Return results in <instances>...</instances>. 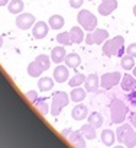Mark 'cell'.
Masks as SVG:
<instances>
[{"label": "cell", "instance_id": "obj_1", "mask_svg": "<svg viewBox=\"0 0 136 148\" xmlns=\"http://www.w3.org/2000/svg\"><path fill=\"white\" fill-rule=\"evenodd\" d=\"M103 54L107 57H123L126 52L124 48V38L122 35H117L114 38L107 39L103 44Z\"/></svg>", "mask_w": 136, "mask_h": 148}, {"label": "cell", "instance_id": "obj_2", "mask_svg": "<svg viewBox=\"0 0 136 148\" xmlns=\"http://www.w3.org/2000/svg\"><path fill=\"white\" fill-rule=\"evenodd\" d=\"M116 139L117 142L123 144L126 148H135L136 147V131L129 123H122L116 131Z\"/></svg>", "mask_w": 136, "mask_h": 148}, {"label": "cell", "instance_id": "obj_3", "mask_svg": "<svg viewBox=\"0 0 136 148\" xmlns=\"http://www.w3.org/2000/svg\"><path fill=\"white\" fill-rule=\"evenodd\" d=\"M110 119L113 123H123L124 119L127 118L129 113V108L126 106L124 102H122L120 99H113L110 102Z\"/></svg>", "mask_w": 136, "mask_h": 148}, {"label": "cell", "instance_id": "obj_4", "mask_svg": "<svg viewBox=\"0 0 136 148\" xmlns=\"http://www.w3.org/2000/svg\"><path fill=\"white\" fill-rule=\"evenodd\" d=\"M70 103V96L65 92H55L52 95V103H51V115L58 116L61 110Z\"/></svg>", "mask_w": 136, "mask_h": 148}, {"label": "cell", "instance_id": "obj_5", "mask_svg": "<svg viewBox=\"0 0 136 148\" xmlns=\"http://www.w3.org/2000/svg\"><path fill=\"white\" fill-rule=\"evenodd\" d=\"M77 22H78V25H80L83 29H86V31H88V32H91V31H94V29L97 28V18H96L90 10H86V9H83V10L78 12V15H77Z\"/></svg>", "mask_w": 136, "mask_h": 148}, {"label": "cell", "instance_id": "obj_6", "mask_svg": "<svg viewBox=\"0 0 136 148\" xmlns=\"http://www.w3.org/2000/svg\"><path fill=\"white\" fill-rule=\"evenodd\" d=\"M61 135L65 136L71 145L75 148H86V136L81 134V131H73V129H62Z\"/></svg>", "mask_w": 136, "mask_h": 148}, {"label": "cell", "instance_id": "obj_7", "mask_svg": "<svg viewBox=\"0 0 136 148\" xmlns=\"http://www.w3.org/2000/svg\"><path fill=\"white\" fill-rule=\"evenodd\" d=\"M122 74L119 71H112V73H104L103 76L100 77V86L104 90H110L114 86H117L122 82Z\"/></svg>", "mask_w": 136, "mask_h": 148}, {"label": "cell", "instance_id": "obj_8", "mask_svg": "<svg viewBox=\"0 0 136 148\" xmlns=\"http://www.w3.org/2000/svg\"><path fill=\"white\" fill-rule=\"evenodd\" d=\"M109 39V32L106 29H94L87 34L86 36V44L88 45H103Z\"/></svg>", "mask_w": 136, "mask_h": 148}, {"label": "cell", "instance_id": "obj_9", "mask_svg": "<svg viewBox=\"0 0 136 148\" xmlns=\"http://www.w3.org/2000/svg\"><path fill=\"white\" fill-rule=\"evenodd\" d=\"M35 23H36V19H35V16H33L32 13H23V12H22V13L18 15V18H16V26H18L19 29H22V31L32 29Z\"/></svg>", "mask_w": 136, "mask_h": 148}, {"label": "cell", "instance_id": "obj_10", "mask_svg": "<svg viewBox=\"0 0 136 148\" xmlns=\"http://www.w3.org/2000/svg\"><path fill=\"white\" fill-rule=\"evenodd\" d=\"M54 80L56 83H65L70 80V73H68V67L62 64H56L54 70Z\"/></svg>", "mask_w": 136, "mask_h": 148}, {"label": "cell", "instance_id": "obj_11", "mask_svg": "<svg viewBox=\"0 0 136 148\" xmlns=\"http://www.w3.org/2000/svg\"><path fill=\"white\" fill-rule=\"evenodd\" d=\"M116 9H117V0H101V3L99 6V13L103 16H109Z\"/></svg>", "mask_w": 136, "mask_h": 148}, {"label": "cell", "instance_id": "obj_12", "mask_svg": "<svg viewBox=\"0 0 136 148\" xmlns=\"http://www.w3.org/2000/svg\"><path fill=\"white\" fill-rule=\"evenodd\" d=\"M49 25L46 23V22H44V21H38L35 25H33V28H32V35H33V38H36V39H44L46 35H48V28Z\"/></svg>", "mask_w": 136, "mask_h": 148}, {"label": "cell", "instance_id": "obj_13", "mask_svg": "<svg viewBox=\"0 0 136 148\" xmlns=\"http://www.w3.org/2000/svg\"><path fill=\"white\" fill-rule=\"evenodd\" d=\"M51 60L55 62V64H61L62 61H65V57H67V51L64 48V45H58L55 48H52L51 51Z\"/></svg>", "mask_w": 136, "mask_h": 148}, {"label": "cell", "instance_id": "obj_14", "mask_svg": "<svg viewBox=\"0 0 136 148\" xmlns=\"http://www.w3.org/2000/svg\"><path fill=\"white\" fill-rule=\"evenodd\" d=\"M120 86H122V90H124V92L135 90L136 89V77L135 76H130L129 73H126L124 76L122 77Z\"/></svg>", "mask_w": 136, "mask_h": 148}, {"label": "cell", "instance_id": "obj_15", "mask_svg": "<svg viewBox=\"0 0 136 148\" xmlns=\"http://www.w3.org/2000/svg\"><path fill=\"white\" fill-rule=\"evenodd\" d=\"M71 116H73V119H75V121H83V119H86V118L88 116V109H87V106L78 103V105L71 110Z\"/></svg>", "mask_w": 136, "mask_h": 148}, {"label": "cell", "instance_id": "obj_16", "mask_svg": "<svg viewBox=\"0 0 136 148\" xmlns=\"http://www.w3.org/2000/svg\"><path fill=\"white\" fill-rule=\"evenodd\" d=\"M100 79L97 77V74H90V76H87L86 82H84V89L87 92H96L100 86Z\"/></svg>", "mask_w": 136, "mask_h": 148}, {"label": "cell", "instance_id": "obj_17", "mask_svg": "<svg viewBox=\"0 0 136 148\" xmlns=\"http://www.w3.org/2000/svg\"><path fill=\"white\" fill-rule=\"evenodd\" d=\"M45 70H44V67L36 61V60H33L32 62H29V65H28V74H29V76L31 77H39L41 76V74L44 73Z\"/></svg>", "mask_w": 136, "mask_h": 148}, {"label": "cell", "instance_id": "obj_18", "mask_svg": "<svg viewBox=\"0 0 136 148\" xmlns=\"http://www.w3.org/2000/svg\"><path fill=\"white\" fill-rule=\"evenodd\" d=\"M23 9H25V3L22 0H10L7 5V10L12 15H20L23 12Z\"/></svg>", "mask_w": 136, "mask_h": 148}, {"label": "cell", "instance_id": "obj_19", "mask_svg": "<svg viewBox=\"0 0 136 148\" xmlns=\"http://www.w3.org/2000/svg\"><path fill=\"white\" fill-rule=\"evenodd\" d=\"M64 23H65V21H64V18H62L61 15H52V16L48 19V25H49V28L54 29V31H59V29L64 26Z\"/></svg>", "mask_w": 136, "mask_h": 148}, {"label": "cell", "instance_id": "obj_20", "mask_svg": "<svg viewBox=\"0 0 136 148\" xmlns=\"http://www.w3.org/2000/svg\"><path fill=\"white\" fill-rule=\"evenodd\" d=\"M116 141V132H113L112 129H104L101 132V142L106 147H112Z\"/></svg>", "mask_w": 136, "mask_h": 148}, {"label": "cell", "instance_id": "obj_21", "mask_svg": "<svg viewBox=\"0 0 136 148\" xmlns=\"http://www.w3.org/2000/svg\"><path fill=\"white\" fill-rule=\"evenodd\" d=\"M80 62H81V58H80L78 54H75V52L67 54V57H65V65L68 68H75V67L80 65Z\"/></svg>", "mask_w": 136, "mask_h": 148}, {"label": "cell", "instance_id": "obj_22", "mask_svg": "<svg viewBox=\"0 0 136 148\" xmlns=\"http://www.w3.org/2000/svg\"><path fill=\"white\" fill-rule=\"evenodd\" d=\"M70 34H71V38H73V42L74 44H81L83 39H86L81 26H73L71 31H70Z\"/></svg>", "mask_w": 136, "mask_h": 148}, {"label": "cell", "instance_id": "obj_23", "mask_svg": "<svg viewBox=\"0 0 136 148\" xmlns=\"http://www.w3.org/2000/svg\"><path fill=\"white\" fill-rule=\"evenodd\" d=\"M54 87V79L51 77H41L38 80V89L41 92H49Z\"/></svg>", "mask_w": 136, "mask_h": 148}, {"label": "cell", "instance_id": "obj_24", "mask_svg": "<svg viewBox=\"0 0 136 148\" xmlns=\"http://www.w3.org/2000/svg\"><path fill=\"white\" fill-rule=\"evenodd\" d=\"M86 89L83 90L81 87H73V90H71V95H70V99H71V102H75V103H80V102H83L84 100V97H86Z\"/></svg>", "mask_w": 136, "mask_h": 148}, {"label": "cell", "instance_id": "obj_25", "mask_svg": "<svg viewBox=\"0 0 136 148\" xmlns=\"http://www.w3.org/2000/svg\"><path fill=\"white\" fill-rule=\"evenodd\" d=\"M33 105H35L36 110H38L41 115H44V116H45V115H48V113L51 112V108H49V105H48L46 99H44V97H42V99H38Z\"/></svg>", "mask_w": 136, "mask_h": 148}, {"label": "cell", "instance_id": "obj_26", "mask_svg": "<svg viewBox=\"0 0 136 148\" xmlns=\"http://www.w3.org/2000/svg\"><path fill=\"white\" fill-rule=\"evenodd\" d=\"M120 65H122V68L126 70V71L133 70V67L136 65V64H135V57H132V55H129V54H124V55L122 57V60H120Z\"/></svg>", "mask_w": 136, "mask_h": 148}, {"label": "cell", "instance_id": "obj_27", "mask_svg": "<svg viewBox=\"0 0 136 148\" xmlns=\"http://www.w3.org/2000/svg\"><path fill=\"white\" fill-rule=\"evenodd\" d=\"M87 119H88V123H91L96 129L100 128V126L103 125V116H101V113H99V112L90 113V115L87 116Z\"/></svg>", "mask_w": 136, "mask_h": 148}, {"label": "cell", "instance_id": "obj_28", "mask_svg": "<svg viewBox=\"0 0 136 148\" xmlns=\"http://www.w3.org/2000/svg\"><path fill=\"white\" fill-rule=\"evenodd\" d=\"M86 76L84 74H81V73H78V74H74V76L68 80V84H70V87H80L84 82H86Z\"/></svg>", "mask_w": 136, "mask_h": 148}, {"label": "cell", "instance_id": "obj_29", "mask_svg": "<svg viewBox=\"0 0 136 148\" xmlns=\"http://www.w3.org/2000/svg\"><path fill=\"white\" fill-rule=\"evenodd\" d=\"M80 131H81V134L86 136V139H94V138H96V128H94L91 123L83 125Z\"/></svg>", "mask_w": 136, "mask_h": 148}, {"label": "cell", "instance_id": "obj_30", "mask_svg": "<svg viewBox=\"0 0 136 148\" xmlns=\"http://www.w3.org/2000/svg\"><path fill=\"white\" fill-rule=\"evenodd\" d=\"M56 41H58V44H61V45H64V47H65V45L74 44L70 31H68V32H61V34H58V35H56Z\"/></svg>", "mask_w": 136, "mask_h": 148}, {"label": "cell", "instance_id": "obj_31", "mask_svg": "<svg viewBox=\"0 0 136 148\" xmlns=\"http://www.w3.org/2000/svg\"><path fill=\"white\" fill-rule=\"evenodd\" d=\"M36 61H38V62L44 67V70L46 71V70L51 67V61H52V60H51V57H48L46 54H41V55L36 57Z\"/></svg>", "mask_w": 136, "mask_h": 148}, {"label": "cell", "instance_id": "obj_32", "mask_svg": "<svg viewBox=\"0 0 136 148\" xmlns=\"http://www.w3.org/2000/svg\"><path fill=\"white\" fill-rule=\"evenodd\" d=\"M126 99H127V102H129L130 106H136V89L127 92V97Z\"/></svg>", "mask_w": 136, "mask_h": 148}, {"label": "cell", "instance_id": "obj_33", "mask_svg": "<svg viewBox=\"0 0 136 148\" xmlns=\"http://www.w3.org/2000/svg\"><path fill=\"white\" fill-rule=\"evenodd\" d=\"M26 99L31 102V103H35L39 97H38V93H36V90H29L28 93H26Z\"/></svg>", "mask_w": 136, "mask_h": 148}, {"label": "cell", "instance_id": "obj_34", "mask_svg": "<svg viewBox=\"0 0 136 148\" xmlns=\"http://www.w3.org/2000/svg\"><path fill=\"white\" fill-rule=\"evenodd\" d=\"M126 54H129L132 57H136V42L129 44V47H126Z\"/></svg>", "mask_w": 136, "mask_h": 148}, {"label": "cell", "instance_id": "obj_35", "mask_svg": "<svg viewBox=\"0 0 136 148\" xmlns=\"http://www.w3.org/2000/svg\"><path fill=\"white\" fill-rule=\"evenodd\" d=\"M84 3V0H70V6L73 9H80Z\"/></svg>", "mask_w": 136, "mask_h": 148}, {"label": "cell", "instance_id": "obj_36", "mask_svg": "<svg viewBox=\"0 0 136 148\" xmlns=\"http://www.w3.org/2000/svg\"><path fill=\"white\" fill-rule=\"evenodd\" d=\"M129 122H130V125L136 129V112H132V113L129 115Z\"/></svg>", "mask_w": 136, "mask_h": 148}, {"label": "cell", "instance_id": "obj_37", "mask_svg": "<svg viewBox=\"0 0 136 148\" xmlns=\"http://www.w3.org/2000/svg\"><path fill=\"white\" fill-rule=\"evenodd\" d=\"M10 0H0V6H7Z\"/></svg>", "mask_w": 136, "mask_h": 148}, {"label": "cell", "instance_id": "obj_38", "mask_svg": "<svg viewBox=\"0 0 136 148\" xmlns=\"http://www.w3.org/2000/svg\"><path fill=\"white\" fill-rule=\"evenodd\" d=\"M2 47H3V36L0 35V48H2Z\"/></svg>", "mask_w": 136, "mask_h": 148}, {"label": "cell", "instance_id": "obj_39", "mask_svg": "<svg viewBox=\"0 0 136 148\" xmlns=\"http://www.w3.org/2000/svg\"><path fill=\"white\" fill-rule=\"evenodd\" d=\"M113 148H126L123 144H120V145H116V147H113Z\"/></svg>", "mask_w": 136, "mask_h": 148}, {"label": "cell", "instance_id": "obj_40", "mask_svg": "<svg viewBox=\"0 0 136 148\" xmlns=\"http://www.w3.org/2000/svg\"><path fill=\"white\" fill-rule=\"evenodd\" d=\"M133 76H135V77H136V65H135V67H133Z\"/></svg>", "mask_w": 136, "mask_h": 148}, {"label": "cell", "instance_id": "obj_41", "mask_svg": "<svg viewBox=\"0 0 136 148\" xmlns=\"http://www.w3.org/2000/svg\"><path fill=\"white\" fill-rule=\"evenodd\" d=\"M133 15H135V16H136V5H135V6H133Z\"/></svg>", "mask_w": 136, "mask_h": 148}, {"label": "cell", "instance_id": "obj_42", "mask_svg": "<svg viewBox=\"0 0 136 148\" xmlns=\"http://www.w3.org/2000/svg\"><path fill=\"white\" fill-rule=\"evenodd\" d=\"M88 2H94V0H88Z\"/></svg>", "mask_w": 136, "mask_h": 148}, {"label": "cell", "instance_id": "obj_43", "mask_svg": "<svg viewBox=\"0 0 136 148\" xmlns=\"http://www.w3.org/2000/svg\"><path fill=\"white\" fill-rule=\"evenodd\" d=\"M135 148H136V147H135Z\"/></svg>", "mask_w": 136, "mask_h": 148}]
</instances>
